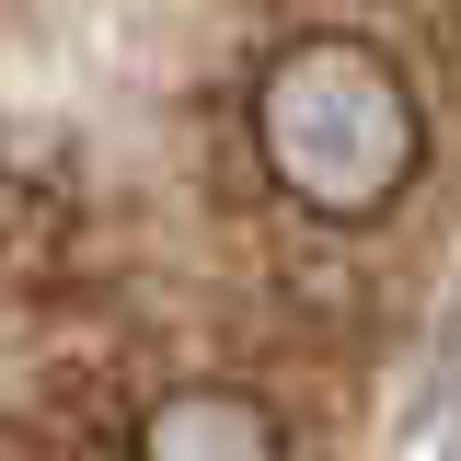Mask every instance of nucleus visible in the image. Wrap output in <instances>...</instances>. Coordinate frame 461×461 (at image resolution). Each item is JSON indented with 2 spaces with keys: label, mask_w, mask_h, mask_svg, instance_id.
I'll return each instance as SVG.
<instances>
[{
  "label": "nucleus",
  "mask_w": 461,
  "mask_h": 461,
  "mask_svg": "<svg viewBox=\"0 0 461 461\" xmlns=\"http://www.w3.org/2000/svg\"><path fill=\"white\" fill-rule=\"evenodd\" d=\"M127 461H288V427L266 393H242V381H185L139 415V450Z\"/></svg>",
  "instance_id": "f03ea898"
},
{
  "label": "nucleus",
  "mask_w": 461,
  "mask_h": 461,
  "mask_svg": "<svg viewBox=\"0 0 461 461\" xmlns=\"http://www.w3.org/2000/svg\"><path fill=\"white\" fill-rule=\"evenodd\" d=\"M81 254V173L69 162H0V300H47Z\"/></svg>",
  "instance_id": "7ed1b4c3"
},
{
  "label": "nucleus",
  "mask_w": 461,
  "mask_h": 461,
  "mask_svg": "<svg viewBox=\"0 0 461 461\" xmlns=\"http://www.w3.org/2000/svg\"><path fill=\"white\" fill-rule=\"evenodd\" d=\"M254 162L277 173L312 220H381L427 173V93L357 35H300L254 81Z\"/></svg>",
  "instance_id": "f257e3e1"
}]
</instances>
